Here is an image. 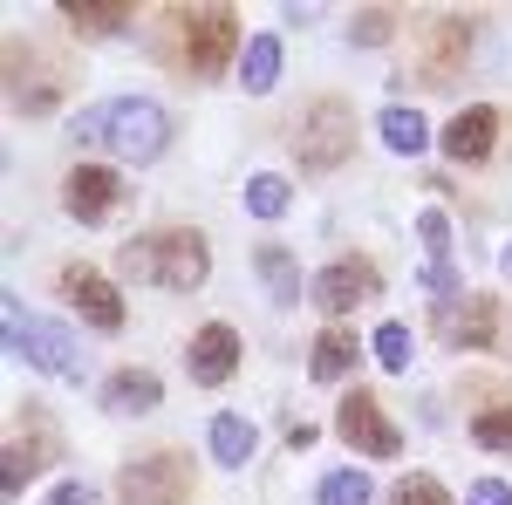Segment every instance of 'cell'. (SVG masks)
<instances>
[{
	"mask_svg": "<svg viewBox=\"0 0 512 505\" xmlns=\"http://www.w3.org/2000/svg\"><path fill=\"white\" fill-rule=\"evenodd\" d=\"M499 267H506V280H512V246H506V260H499Z\"/></svg>",
	"mask_w": 512,
	"mask_h": 505,
	"instance_id": "cell-33",
	"label": "cell"
},
{
	"mask_svg": "<svg viewBox=\"0 0 512 505\" xmlns=\"http://www.w3.org/2000/svg\"><path fill=\"white\" fill-rule=\"evenodd\" d=\"M164 403V383L151 369H117L110 383H103V410H117V417H144V410H158Z\"/></svg>",
	"mask_w": 512,
	"mask_h": 505,
	"instance_id": "cell-15",
	"label": "cell"
},
{
	"mask_svg": "<svg viewBox=\"0 0 512 505\" xmlns=\"http://www.w3.org/2000/svg\"><path fill=\"white\" fill-rule=\"evenodd\" d=\"M424 287H431L437 301H458V267H451V260H431V267H424Z\"/></svg>",
	"mask_w": 512,
	"mask_h": 505,
	"instance_id": "cell-30",
	"label": "cell"
},
{
	"mask_svg": "<svg viewBox=\"0 0 512 505\" xmlns=\"http://www.w3.org/2000/svg\"><path fill=\"white\" fill-rule=\"evenodd\" d=\"M417 239H424V253H431V260H451V219H444L437 205L417 219Z\"/></svg>",
	"mask_w": 512,
	"mask_h": 505,
	"instance_id": "cell-28",
	"label": "cell"
},
{
	"mask_svg": "<svg viewBox=\"0 0 512 505\" xmlns=\"http://www.w3.org/2000/svg\"><path fill=\"white\" fill-rule=\"evenodd\" d=\"M287 178H274V171H260V178H253V185H246V212H253V219H280V212H287Z\"/></svg>",
	"mask_w": 512,
	"mask_h": 505,
	"instance_id": "cell-23",
	"label": "cell"
},
{
	"mask_svg": "<svg viewBox=\"0 0 512 505\" xmlns=\"http://www.w3.org/2000/svg\"><path fill=\"white\" fill-rule=\"evenodd\" d=\"M123 505H185L192 499V465L178 451H158V458H137V465L117 478Z\"/></svg>",
	"mask_w": 512,
	"mask_h": 505,
	"instance_id": "cell-6",
	"label": "cell"
},
{
	"mask_svg": "<svg viewBox=\"0 0 512 505\" xmlns=\"http://www.w3.org/2000/svg\"><path fill=\"white\" fill-rule=\"evenodd\" d=\"M355 355H362V342H355L349 328H328V335H315L308 369H315V383H342V376L355 369Z\"/></svg>",
	"mask_w": 512,
	"mask_h": 505,
	"instance_id": "cell-17",
	"label": "cell"
},
{
	"mask_svg": "<svg viewBox=\"0 0 512 505\" xmlns=\"http://www.w3.org/2000/svg\"><path fill=\"white\" fill-rule=\"evenodd\" d=\"M212 458H219V465H246V458H253V424L233 417V410L212 417Z\"/></svg>",
	"mask_w": 512,
	"mask_h": 505,
	"instance_id": "cell-20",
	"label": "cell"
},
{
	"mask_svg": "<svg viewBox=\"0 0 512 505\" xmlns=\"http://www.w3.org/2000/svg\"><path fill=\"white\" fill-rule=\"evenodd\" d=\"M492 137H499V110H485V103H478V110H458V117L444 123V137H437V144H444L451 164H478V157L492 151Z\"/></svg>",
	"mask_w": 512,
	"mask_h": 505,
	"instance_id": "cell-14",
	"label": "cell"
},
{
	"mask_svg": "<svg viewBox=\"0 0 512 505\" xmlns=\"http://www.w3.org/2000/svg\"><path fill=\"white\" fill-rule=\"evenodd\" d=\"M376 362L383 369H410V328L403 321H383L376 328Z\"/></svg>",
	"mask_w": 512,
	"mask_h": 505,
	"instance_id": "cell-25",
	"label": "cell"
},
{
	"mask_svg": "<svg viewBox=\"0 0 512 505\" xmlns=\"http://www.w3.org/2000/svg\"><path fill=\"white\" fill-rule=\"evenodd\" d=\"M342 437H349L355 451H369V458H396V444H403V437H396V424L376 410V396H362V389L342 403Z\"/></svg>",
	"mask_w": 512,
	"mask_h": 505,
	"instance_id": "cell-13",
	"label": "cell"
},
{
	"mask_svg": "<svg viewBox=\"0 0 512 505\" xmlns=\"http://www.w3.org/2000/svg\"><path fill=\"white\" fill-rule=\"evenodd\" d=\"M7 349L28 355L35 369L62 376V383H82V349H76V328L55 321V314H28L14 294H7Z\"/></svg>",
	"mask_w": 512,
	"mask_h": 505,
	"instance_id": "cell-3",
	"label": "cell"
},
{
	"mask_svg": "<svg viewBox=\"0 0 512 505\" xmlns=\"http://www.w3.org/2000/svg\"><path fill=\"white\" fill-rule=\"evenodd\" d=\"M369 499H376L369 471H328L321 478V505H369Z\"/></svg>",
	"mask_w": 512,
	"mask_h": 505,
	"instance_id": "cell-22",
	"label": "cell"
},
{
	"mask_svg": "<svg viewBox=\"0 0 512 505\" xmlns=\"http://www.w3.org/2000/svg\"><path fill=\"white\" fill-rule=\"evenodd\" d=\"M376 130H383V144H390V151H403V157H417L424 144H431V123L417 117V110H403V103H390V110L376 117Z\"/></svg>",
	"mask_w": 512,
	"mask_h": 505,
	"instance_id": "cell-19",
	"label": "cell"
},
{
	"mask_svg": "<svg viewBox=\"0 0 512 505\" xmlns=\"http://www.w3.org/2000/svg\"><path fill=\"white\" fill-rule=\"evenodd\" d=\"M76 137L96 144V151H110L117 164H151L171 144V123H164V110L151 96H110V103H96V110L76 117Z\"/></svg>",
	"mask_w": 512,
	"mask_h": 505,
	"instance_id": "cell-1",
	"label": "cell"
},
{
	"mask_svg": "<svg viewBox=\"0 0 512 505\" xmlns=\"http://www.w3.org/2000/svg\"><path fill=\"white\" fill-rule=\"evenodd\" d=\"M62 14L76 21L82 35H117L123 21H130V7H123V0H96V7H89V0H62Z\"/></svg>",
	"mask_w": 512,
	"mask_h": 505,
	"instance_id": "cell-21",
	"label": "cell"
},
{
	"mask_svg": "<svg viewBox=\"0 0 512 505\" xmlns=\"http://www.w3.org/2000/svg\"><path fill=\"white\" fill-rule=\"evenodd\" d=\"M41 505H89V485H76V478H69V485H55Z\"/></svg>",
	"mask_w": 512,
	"mask_h": 505,
	"instance_id": "cell-32",
	"label": "cell"
},
{
	"mask_svg": "<svg viewBox=\"0 0 512 505\" xmlns=\"http://www.w3.org/2000/svg\"><path fill=\"white\" fill-rule=\"evenodd\" d=\"M369 294H376V267H369V260H355V253L315 273V308L321 314H349V308H362Z\"/></svg>",
	"mask_w": 512,
	"mask_h": 505,
	"instance_id": "cell-12",
	"label": "cell"
},
{
	"mask_svg": "<svg viewBox=\"0 0 512 505\" xmlns=\"http://www.w3.org/2000/svg\"><path fill=\"white\" fill-rule=\"evenodd\" d=\"M62 294H69V308H76L82 321H96V328H123V294L89 267V260H69V267H62Z\"/></svg>",
	"mask_w": 512,
	"mask_h": 505,
	"instance_id": "cell-8",
	"label": "cell"
},
{
	"mask_svg": "<svg viewBox=\"0 0 512 505\" xmlns=\"http://www.w3.org/2000/svg\"><path fill=\"white\" fill-rule=\"evenodd\" d=\"M465 505H512V485H506V478H478Z\"/></svg>",
	"mask_w": 512,
	"mask_h": 505,
	"instance_id": "cell-31",
	"label": "cell"
},
{
	"mask_svg": "<svg viewBox=\"0 0 512 505\" xmlns=\"http://www.w3.org/2000/svg\"><path fill=\"white\" fill-rule=\"evenodd\" d=\"M472 14H444L431 28V41H424V62H417V76L424 82H458V69H465V55H472Z\"/></svg>",
	"mask_w": 512,
	"mask_h": 505,
	"instance_id": "cell-10",
	"label": "cell"
},
{
	"mask_svg": "<svg viewBox=\"0 0 512 505\" xmlns=\"http://www.w3.org/2000/svg\"><path fill=\"white\" fill-rule=\"evenodd\" d=\"M239 82L253 89V96H267L280 82V41L274 35H253L246 41V55H239Z\"/></svg>",
	"mask_w": 512,
	"mask_h": 505,
	"instance_id": "cell-18",
	"label": "cell"
},
{
	"mask_svg": "<svg viewBox=\"0 0 512 505\" xmlns=\"http://www.w3.org/2000/svg\"><path fill=\"white\" fill-rule=\"evenodd\" d=\"M431 328H437V342H451V349H485V342H492V328H499V301H492V294L437 301Z\"/></svg>",
	"mask_w": 512,
	"mask_h": 505,
	"instance_id": "cell-7",
	"label": "cell"
},
{
	"mask_svg": "<svg viewBox=\"0 0 512 505\" xmlns=\"http://www.w3.org/2000/svg\"><path fill=\"white\" fill-rule=\"evenodd\" d=\"M62 198H69V212H76L82 226H103V219L123 205V178L110 171V164H76L69 185H62Z\"/></svg>",
	"mask_w": 512,
	"mask_h": 505,
	"instance_id": "cell-9",
	"label": "cell"
},
{
	"mask_svg": "<svg viewBox=\"0 0 512 505\" xmlns=\"http://www.w3.org/2000/svg\"><path fill=\"white\" fill-rule=\"evenodd\" d=\"M28 471H35V444H14V451H7V471H0V485H7V492H21V485H28Z\"/></svg>",
	"mask_w": 512,
	"mask_h": 505,
	"instance_id": "cell-29",
	"label": "cell"
},
{
	"mask_svg": "<svg viewBox=\"0 0 512 505\" xmlns=\"http://www.w3.org/2000/svg\"><path fill=\"white\" fill-rule=\"evenodd\" d=\"M349 151H355V110L342 96H321L294 130V157L308 171H335V164H349Z\"/></svg>",
	"mask_w": 512,
	"mask_h": 505,
	"instance_id": "cell-4",
	"label": "cell"
},
{
	"mask_svg": "<svg viewBox=\"0 0 512 505\" xmlns=\"http://www.w3.org/2000/svg\"><path fill=\"white\" fill-rule=\"evenodd\" d=\"M178 35H185V62H192L198 76H219L226 55H233V41H239V14L233 7H185Z\"/></svg>",
	"mask_w": 512,
	"mask_h": 505,
	"instance_id": "cell-5",
	"label": "cell"
},
{
	"mask_svg": "<svg viewBox=\"0 0 512 505\" xmlns=\"http://www.w3.org/2000/svg\"><path fill=\"white\" fill-rule=\"evenodd\" d=\"M472 437L485 444V451H512V403H499V410H485L472 424Z\"/></svg>",
	"mask_w": 512,
	"mask_h": 505,
	"instance_id": "cell-26",
	"label": "cell"
},
{
	"mask_svg": "<svg viewBox=\"0 0 512 505\" xmlns=\"http://www.w3.org/2000/svg\"><path fill=\"white\" fill-rule=\"evenodd\" d=\"M253 273L267 280L274 308H294V301H301V267H294V253H287V246H260V253H253Z\"/></svg>",
	"mask_w": 512,
	"mask_h": 505,
	"instance_id": "cell-16",
	"label": "cell"
},
{
	"mask_svg": "<svg viewBox=\"0 0 512 505\" xmlns=\"http://www.w3.org/2000/svg\"><path fill=\"white\" fill-rule=\"evenodd\" d=\"M396 505H451V492H444L437 478H424V471H410V478L396 485Z\"/></svg>",
	"mask_w": 512,
	"mask_h": 505,
	"instance_id": "cell-27",
	"label": "cell"
},
{
	"mask_svg": "<svg viewBox=\"0 0 512 505\" xmlns=\"http://www.w3.org/2000/svg\"><path fill=\"white\" fill-rule=\"evenodd\" d=\"M390 28H396L390 7H362V14L349 21V41H355V48H376V41H390Z\"/></svg>",
	"mask_w": 512,
	"mask_h": 505,
	"instance_id": "cell-24",
	"label": "cell"
},
{
	"mask_svg": "<svg viewBox=\"0 0 512 505\" xmlns=\"http://www.w3.org/2000/svg\"><path fill=\"white\" fill-rule=\"evenodd\" d=\"M185 369H192V383H205V389L226 383L239 369V328L233 321H205L192 335V349H185Z\"/></svg>",
	"mask_w": 512,
	"mask_h": 505,
	"instance_id": "cell-11",
	"label": "cell"
},
{
	"mask_svg": "<svg viewBox=\"0 0 512 505\" xmlns=\"http://www.w3.org/2000/svg\"><path fill=\"white\" fill-rule=\"evenodd\" d=\"M117 267L130 280H151V287H171V294H192L198 280L212 273V246L192 226H171V233H144L117 253Z\"/></svg>",
	"mask_w": 512,
	"mask_h": 505,
	"instance_id": "cell-2",
	"label": "cell"
}]
</instances>
